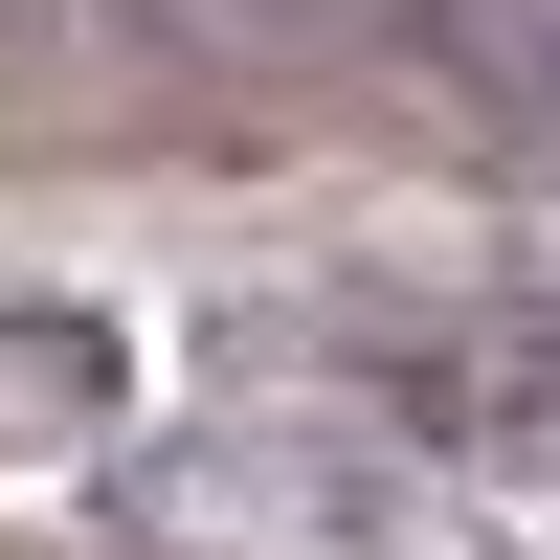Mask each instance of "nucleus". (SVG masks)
Masks as SVG:
<instances>
[{
  "label": "nucleus",
  "instance_id": "7ed1b4c3",
  "mask_svg": "<svg viewBox=\"0 0 560 560\" xmlns=\"http://www.w3.org/2000/svg\"><path fill=\"white\" fill-rule=\"evenodd\" d=\"M113 314H68V292H0V448H90L113 427Z\"/></svg>",
  "mask_w": 560,
  "mask_h": 560
},
{
  "label": "nucleus",
  "instance_id": "f257e3e1",
  "mask_svg": "<svg viewBox=\"0 0 560 560\" xmlns=\"http://www.w3.org/2000/svg\"><path fill=\"white\" fill-rule=\"evenodd\" d=\"M337 382L359 427L448 448V471H560V292H359Z\"/></svg>",
  "mask_w": 560,
  "mask_h": 560
},
{
  "label": "nucleus",
  "instance_id": "f03ea898",
  "mask_svg": "<svg viewBox=\"0 0 560 560\" xmlns=\"http://www.w3.org/2000/svg\"><path fill=\"white\" fill-rule=\"evenodd\" d=\"M158 516H202V538H269V560H404L427 538V471H404L382 427H202V448H158Z\"/></svg>",
  "mask_w": 560,
  "mask_h": 560
}]
</instances>
